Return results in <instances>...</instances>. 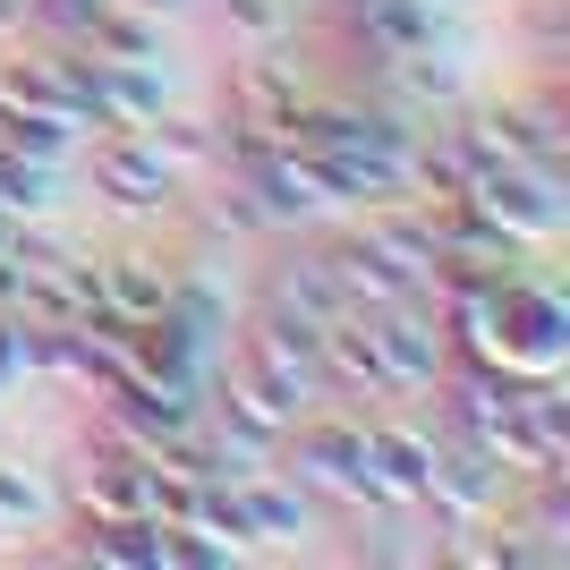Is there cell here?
Returning <instances> with one entry per match:
<instances>
[{
  "instance_id": "1",
  "label": "cell",
  "mask_w": 570,
  "mask_h": 570,
  "mask_svg": "<svg viewBox=\"0 0 570 570\" xmlns=\"http://www.w3.org/2000/svg\"><path fill=\"white\" fill-rule=\"evenodd\" d=\"M282 443H289L282 476H298L307 494H333V502H350V511H392L375 460H366V417H315L307 409Z\"/></svg>"
},
{
  "instance_id": "6",
  "label": "cell",
  "mask_w": 570,
  "mask_h": 570,
  "mask_svg": "<svg viewBox=\"0 0 570 570\" xmlns=\"http://www.w3.org/2000/svg\"><path fill=\"white\" fill-rule=\"evenodd\" d=\"M95 188L111 196L119 214H170V205L188 196V179L154 154L145 128H102L95 137Z\"/></svg>"
},
{
  "instance_id": "22",
  "label": "cell",
  "mask_w": 570,
  "mask_h": 570,
  "mask_svg": "<svg viewBox=\"0 0 570 570\" xmlns=\"http://www.w3.org/2000/svg\"><path fill=\"white\" fill-rule=\"evenodd\" d=\"M145 137H154V154H163L179 179H196V170H214V163H222V128H214V119H179L170 102L145 119Z\"/></svg>"
},
{
  "instance_id": "19",
  "label": "cell",
  "mask_w": 570,
  "mask_h": 570,
  "mask_svg": "<svg viewBox=\"0 0 570 570\" xmlns=\"http://www.w3.org/2000/svg\"><path fill=\"white\" fill-rule=\"evenodd\" d=\"M77 51H95V60H163V18L137 9V0H102L86 18V35H77Z\"/></svg>"
},
{
  "instance_id": "8",
  "label": "cell",
  "mask_w": 570,
  "mask_h": 570,
  "mask_svg": "<svg viewBox=\"0 0 570 570\" xmlns=\"http://www.w3.org/2000/svg\"><path fill=\"white\" fill-rule=\"evenodd\" d=\"M230 511H238V537H247V546H298V537L315 528L307 485H298V476H282V469L238 476V485H230Z\"/></svg>"
},
{
  "instance_id": "11",
  "label": "cell",
  "mask_w": 570,
  "mask_h": 570,
  "mask_svg": "<svg viewBox=\"0 0 570 570\" xmlns=\"http://www.w3.org/2000/svg\"><path fill=\"white\" fill-rule=\"evenodd\" d=\"M315 357H324V392H357V401H401L392 375H383V350H375V324L366 315H333L315 333Z\"/></svg>"
},
{
  "instance_id": "3",
  "label": "cell",
  "mask_w": 570,
  "mask_h": 570,
  "mask_svg": "<svg viewBox=\"0 0 570 570\" xmlns=\"http://www.w3.org/2000/svg\"><path fill=\"white\" fill-rule=\"evenodd\" d=\"M230 179H247V196L273 214V230H307V222L341 214L333 179L315 170L307 145H289V137H282V145H264V154H247V163H230Z\"/></svg>"
},
{
  "instance_id": "10",
  "label": "cell",
  "mask_w": 570,
  "mask_h": 570,
  "mask_svg": "<svg viewBox=\"0 0 570 570\" xmlns=\"http://www.w3.org/2000/svg\"><path fill=\"white\" fill-rule=\"evenodd\" d=\"M86 111H95V128H145L163 111V60H95L86 51Z\"/></svg>"
},
{
  "instance_id": "25",
  "label": "cell",
  "mask_w": 570,
  "mask_h": 570,
  "mask_svg": "<svg viewBox=\"0 0 570 570\" xmlns=\"http://www.w3.org/2000/svg\"><path fill=\"white\" fill-rule=\"evenodd\" d=\"M214 230H238V238H273V214H264L256 196H247V179H230V188L214 196Z\"/></svg>"
},
{
  "instance_id": "12",
  "label": "cell",
  "mask_w": 570,
  "mask_h": 570,
  "mask_svg": "<svg viewBox=\"0 0 570 570\" xmlns=\"http://www.w3.org/2000/svg\"><path fill=\"white\" fill-rule=\"evenodd\" d=\"M366 247H375L409 289H426L434 273H443V247H434L426 205H401V196H392V205H366Z\"/></svg>"
},
{
  "instance_id": "5",
  "label": "cell",
  "mask_w": 570,
  "mask_h": 570,
  "mask_svg": "<svg viewBox=\"0 0 570 570\" xmlns=\"http://www.w3.org/2000/svg\"><path fill=\"white\" fill-rule=\"evenodd\" d=\"M366 324H375V350H383L392 392H434V383H443V366H452V333H443V315H426L417 289L392 298V307H366Z\"/></svg>"
},
{
  "instance_id": "13",
  "label": "cell",
  "mask_w": 570,
  "mask_h": 570,
  "mask_svg": "<svg viewBox=\"0 0 570 570\" xmlns=\"http://www.w3.org/2000/svg\"><path fill=\"white\" fill-rule=\"evenodd\" d=\"M77 520H154V494H145V452L102 443V452L77 469Z\"/></svg>"
},
{
  "instance_id": "26",
  "label": "cell",
  "mask_w": 570,
  "mask_h": 570,
  "mask_svg": "<svg viewBox=\"0 0 570 570\" xmlns=\"http://www.w3.org/2000/svg\"><path fill=\"white\" fill-rule=\"evenodd\" d=\"M9 383H26V366H18V315H0V392Z\"/></svg>"
},
{
  "instance_id": "9",
  "label": "cell",
  "mask_w": 570,
  "mask_h": 570,
  "mask_svg": "<svg viewBox=\"0 0 570 570\" xmlns=\"http://www.w3.org/2000/svg\"><path fill=\"white\" fill-rule=\"evenodd\" d=\"M434 452H443V434H434V426H417V417H375V426H366V460H375L383 502H392V511H417Z\"/></svg>"
},
{
  "instance_id": "4",
  "label": "cell",
  "mask_w": 570,
  "mask_h": 570,
  "mask_svg": "<svg viewBox=\"0 0 570 570\" xmlns=\"http://www.w3.org/2000/svg\"><path fill=\"white\" fill-rule=\"evenodd\" d=\"M469 205L494 222L502 238H520V247H546L562 230V188H553L546 163H485L469 179Z\"/></svg>"
},
{
  "instance_id": "2",
  "label": "cell",
  "mask_w": 570,
  "mask_h": 570,
  "mask_svg": "<svg viewBox=\"0 0 570 570\" xmlns=\"http://www.w3.org/2000/svg\"><path fill=\"white\" fill-rule=\"evenodd\" d=\"M238 366L273 392V401L289 409V417H307L315 401H324V357H315V324H298V315L264 307L247 333H238Z\"/></svg>"
},
{
  "instance_id": "17",
  "label": "cell",
  "mask_w": 570,
  "mask_h": 570,
  "mask_svg": "<svg viewBox=\"0 0 570 570\" xmlns=\"http://www.w3.org/2000/svg\"><path fill=\"white\" fill-rule=\"evenodd\" d=\"M170 273L163 256H102V315H119V324H145V315L170 307Z\"/></svg>"
},
{
  "instance_id": "18",
  "label": "cell",
  "mask_w": 570,
  "mask_h": 570,
  "mask_svg": "<svg viewBox=\"0 0 570 570\" xmlns=\"http://www.w3.org/2000/svg\"><path fill=\"white\" fill-rule=\"evenodd\" d=\"M214 409H222V426H230V434H256V443H273V452H282V434L298 426V417H289V409L273 401V392H264V383L247 375L238 357L214 375Z\"/></svg>"
},
{
  "instance_id": "24",
  "label": "cell",
  "mask_w": 570,
  "mask_h": 570,
  "mask_svg": "<svg viewBox=\"0 0 570 570\" xmlns=\"http://www.w3.org/2000/svg\"><path fill=\"white\" fill-rule=\"evenodd\" d=\"M43 520V476L26 460H0V528H35Z\"/></svg>"
},
{
  "instance_id": "14",
  "label": "cell",
  "mask_w": 570,
  "mask_h": 570,
  "mask_svg": "<svg viewBox=\"0 0 570 570\" xmlns=\"http://www.w3.org/2000/svg\"><path fill=\"white\" fill-rule=\"evenodd\" d=\"M264 307H282V315H298V324H333V315H350V298L333 289V273H324V256L315 247H289L273 273H264Z\"/></svg>"
},
{
  "instance_id": "16",
  "label": "cell",
  "mask_w": 570,
  "mask_h": 570,
  "mask_svg": "<svg viewBox=\"0 0 570 570\" xmlns=\"http://www.w3.org/2000/svg\"><path fill=\"white\" fill-rule=\"evenodd\" d=\"M315 256H324L333 289L350 298L357 315H366V307H392V298H409V282H401V273H392V264L375 256V247H366V230H350V238H324Z\"/></svg>"
},
{
  "instance_id": "15",
  "label": "cell",
  "mask_w": 570,
  "mask_h": 570,
  "mask_svg": "<svg viewBox=\"0 0 570 570\" xmlns=\"http://www.w3.org/2000/svg\"><path fill=\"white\" fill-rule=\"evenodd\" d=\"M230 111H247V119H298L307 111V77H298V60H273V51H247L230 69Z\"/></svg>"
},
{
  "instance_id": "27",
  "label": "cell",
  "mask_w": 570,
  "mask_h": 570,
  "mask_svg": "<svg viewBox=\"0 0 570 570\" xmlns=\"http://www.w3.org/2000/svg\"><path fill=\"white\" fill-rule=\"evenodd\" d=\"M137 9H154V18H163V9H179V0H137Z\"/></svg>"
},
{
  "instance_id": "7",
  "label": "cell",
  "mask_w": 570,
  "mask_h": 570,
  "mask_svg": "<svg viewBox=\"0 0 570 570\" xmlns=\"http://www.w3.org/2000/svg\"><path fill=\"white\" fill-rule=\"evenodd\" d=\"M502 476H511V469H494L476 443L443 434V452H434V469H426L417 511H434L443 528H476V520H494V511H502Z\"/></svg>"
},
{
  "instance_id": "23",
  "label": "cell",
  "mask_w": 570,
  "mask_h": 570,
  "mask_svg": "<svg viewBox=\"0 0 570 570\" xmlns=\"http://www.w3.org/2000/svg\"><path fill=\"white\" fill-rule=\"evenodd\" d=\"M222 26H230V43L273 51L289 35V0H222Z\"/></svg>"
},
{
  "instance_id": "20",
  "label": "cell",
  "mask_w": 570,
  "mask_h": 570,
  "mask_svg": "<svg viewBox=\"0 0 570 570\" xmlns=\"http://www.w3.org/2000/svg\"><path fill=\"white\" fill-rule=\"evenodd\" d=\"M77 562L163 570V528H154V520H77Z\"/></svg>"
},
{
  "instance_id": "21",
  "label": "cell",
  "mask_w": 570,
  "mask_h": 570,
  "mask_svg": "<svg viewBox=\"0 0 570 570\" xmlns=\"http://www.w3.org/2000/svg\"><path fill=\"white\" fill-rule=\"evenodd\" d=\"M60 205V163H35L18 145H0V214L9 222H43Z\"/></svg>"
}]
</instances>
